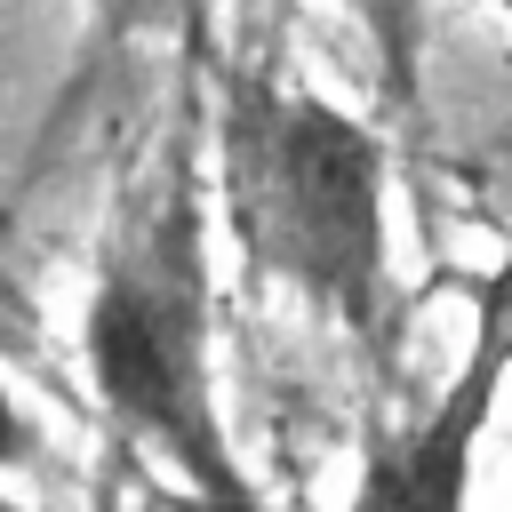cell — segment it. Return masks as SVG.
I'll return each instance as SVG.
<instances>
[{"instance_id":"obj_3","label":"cell","mask_w":512,"mask_h":512,"mask_svg":"<svg viewBox=\"0 0 512 512\" xmlns=\"http://www.w3.org/2000/svg\"><path fill=\"white\" fill-rule=\"evenodd\" d=\"M512 376V256L480 280V304H472V352H464V376L448 384V400L424 416V432L376 464V480L360 488L368 504H456L464 496V464H472V440L496 408V384Z\"/></svg>"},{"instance_id":"obj_5","label":"cell","mask_w":512,"mask_h":512,"mask_svg":"<svg viewBox=\"0 0 512 512\" xmlns=\"http://www.w3.org/2000/svg\"><path fill=\"white\" fill-rule=\"evenodd\" d=\"M504 8H512V0H504Z\"/></svg>"},{"instance_id":"obj_4","label":"cell","mask_w":512,"mask_h":512,"mask_svg":"<svg viewBox=\"0 0 512 512\" xmlns=\"http://www.w3.org/2000/svg\"><path fill=\"white\" fill-rule=\"evenodd\" d=\"M104 16H112V24H168L176 0H104Z\"/></svg>"},{"instance_id":"obj_2","label":"cell","mask_w":512,"mask_h":512,"mask_svg":"<svg viewBox=\"0 0 512 512\" xmlns=\"http://www.w3.org/2000/svg\"><path fill=\"white\" fill-rule=\"evenodd\" d=\"M240 216H248V240L296 288L368 320L376 272H384V176H376L368 128H352L312 96L264 104L248 136Z\"/></svg>"},{"instance_id":"obj_1","label":"cell","mask_w":512,"mask_h":512,"mask_svg":"<svg viewBox=\"0 0 512 512\" xmlns=\"http://www.w3.org/2000/svg\"><path fill=\"white\" fill-rule=\"evenodd\" d=\"M88 368L120 424L160 440L208 496H240L200 360V232L168 200L88 304Z\"/></svg>"}]
</instances>
